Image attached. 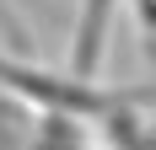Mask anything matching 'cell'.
<instances>
[{
	"instance_id": "1",
	"label": "cell",
	"mask_w": 156,
	"mask_h": 150,
	"mask_svg": "<svg viewBox=\"0 0 156 150\" xmlns=\"http://www.w3.org/2000/svg\"><path fill=\"white\" fill-rule=\"evenodd\" d=\"M0 91H11L16 102L38 107V113H54V118H76V123H97L108 118L113 107H124V86H97V80H81L70 70H38L27 59H0Z\"/></svg>"
},
{
	"instance_id": "2",
	"label": "cell",
	"mask_w": 156,
	"mask_h": 150,
	"mask_svg": "<svg viewBox=\"0 0 156 150\" xmlns=\"http://www.w3.org/2000/svg\"><path fill=\"white\" fill-rule=\"evenodd\" d=\"M113 16H119V0H81V11H76V32H70V64H65L70 75L97 80L102 54H108Z\"/></svg>"
},
{
	"instance_id": "3",
	"label": "cell",
	"mask_w": 156,
	"mask_h": 150,
	"mask_svg": "<svg viewBox=\"0 0 156 150\" xmlns=\"http://www.w3.org/2000/svg\"><path fill=\"white\" fill-rule=\"evenodd\" d=\"M97 134L108 150H156V123L140 118V107H113L108 118H97Z\"/></svg>"
},
{
	"instance_id": "4",
	"label": "cell",
	"mask_w": 156,
	"mask_h": 150,
	"mask_svg": "<svg viewBox=\"0 0 156 150\" xmlns=\"http://www.w3.org/2000/svg\"><path fill=\"white\" fill-rule=\"evenodd\" d=\"M70 129H76V118H54V113H48V118H43V129L27 139V150H65Z\"/></svg>"
},
{
	"instance_id": "5",
	"label": "cell",
	"mask_w": 156,
	"mask_h": 150,
	"mask_svg": "<svg viewBox=\"0 0 156 150\" xmlns=\"http://www.w3.org/2000/svg\"><path fill=\"white\" fill-rule=\"evenodd\" d=\"M129 107H156V80H140V86H124Z\"/></svg>"
},
{
	"instance_id": "6",
	"label": "cell",
	"mask_w": 156,
	"mask_h": 150,
	"mask_svg": "<svg viewBox=\"0 0 156 150\" xmlns=\"http://www.w3.org/2000/svg\"><path fill=\"white\" fill-rule=\"evenodd\" d=\"M65 150H97V145H86V134H81V123L70 129V139H65Z\"/></svg>"
}]
</instances>
